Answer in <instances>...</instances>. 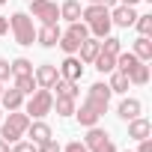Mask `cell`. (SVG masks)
Here are the masks:
<instances>
[{"label":"cell","mask_w":152,"mask_h":152,"mask_svg":"<svg viewBox=\"0 0 152 152\" xmlns=\"http://www.w3.org/2000/svg\"><path fill=\"white\" fill-rule=\"evenodd\" d=\"M0 152H9V143H6L3 137H0Z\"/></svg>","instance_id":"ab89813d"},{"label":"cell","mask_w":152,"mask_h":152,"mask_svg":"<svg viewBox=\"0 0 152 152\" xmlns=\"http://www.w3.org/2000/svg\"><path fill=\"white\" fill-rule=\"evenodd\" d=\"M51 90H57V96H66V99H78V81L57 78V84H54Z\"/></svg>","instance_id":"7402d4cb"},{"label":"cell","mask_w":152,"mask_h":152,"mask_svg":"<svg viewBox=\"0 0 152 152\" xmlns=\"http://www.w3.org/2000/svg\"><path fill=\"white\" fill-rule=\"evenodd\" d=\"M27 3H30V0H27Z\"/></svg>","instance_id":"ee69618b"},{"label":"cell","mask_w":152,"mask_h":152,"mask_svg":"<svg viewBox=\"0 0 152 152\" xmlns=\"http://www.w3.org/2000/svg\"><path fill=\"white\" fill-rule=\"evenodd\" d=\"M93 66H96L102 75H107V72H113L116 57H113V54H107V51H99V54H96V60H93Z\"/></svg>","instance_id":"603a6c76"},{"label":"cell","mask_w":152,"mask_h":152,"mask_svg":"<svg viewBox=\"0 0 152 152\" xmlns=\"http://www.w3.org/2000/svg\"><path fill=\"white\" fill-rule=\"evenodd\" d=\"M51 110H57V116H75V99L57 96V99H54V107H51Z\"/></svg>","instance_id":"cb8c5ba5"},{"label":"cell","mask_w":152,"mask_h":152,"mask_svg":"<svg viewBox=\"0 0 152 152\" xmlns=\"http://www.w3.org/2000/svg\"><path fill=\"white\" fill-rule=\"evenodd\" d=\"M81 12H84V9H81L78 0H66V3L60 6V18H66L69 24H72V21H81Z\"/></svg>","instance_id":"ffe728a7"},{"label":"cell","mask_w":152,"mask_h":152,"mask_svg":"<svg viewBox=\"0 0 152 152\" xmlns=\"http://www.w3.org/2000/svg\"><path fill=\"white\" fill-rule=\"evenodd\" d=\"M102 51V39H84L81 42V48H78V54H81V63H93L96 60V54Z\"/></svg>","instance_id":"e0dca14e"},{"label":"cell","mask_w":152,"mask_h":152,"mask_svg":"<svg viewBox=\"0 0 152 152\" xmlns=\"http://www.w3.org/2000/svg\"><path fill=\"white\" fill-rule=\"evenodd\" d=\"M51 107H54V93H51V90L36 87V93H30V102H27L24 113H27L30 119H42V116H48V113H51Z\"/></svg>","instance_id":"277c9868"},{"label":"cell","mask_w":152,"mask_h":152,"mask_svg":"<svg viewBox=\"0 0 152 152\" xmlns=\"http://www.w3.org/2000/svg\"><path fill=\"white\" fill-rule=\"evenodd\" d=\"M149 134H152V122H149V119H143V116L128 119V137H131V140H146Z\"/></svg>","instance_id":"4fadbf2b"},{"label":"cell","mask_w":152,"mask_h":152,"mask_svg":"<svg viewBox=\"0 0 152 152\" xmlns=\"http://www.w3.org/2000/svg\"><path fill=\"white\" fill-rule=\"evenodd\" d=\"M21 104H24V93H18L15 87L0 93V107L3 110H21Z\"/></svg>","instance_id":"9a60e30c"},{"label":"cell","mask_w":152,"mask_h":152,"mask_svg":"<svg viewBox=\"0 0 152 152\" xmlns=\"http://www.w3.org/2000/svg\"><path fill=\"white\" fill-rule=\"evenodd\" d=\"M3 122V128H0V137H3L6 143H15L27 134V125H30V116L24 110H9L6 119H0Z\"/></svg>","instance_id":"7a4b0ae2"},{"label":"cell","mask_w":152,"mask_h":152,"mask_svg":"<svg viewBox=\"0 0 152 152\" xmlns=\"http://www.w3.org/2000/svg\"><path fill=\"white\" fill-rule=\"evenodd\" d=\"M134 27H137L140 36H149L152 33V15H137L134 18Z\"/></svg>","instance_id":"f546056e"},{"label":"cell","mask_w":152,"mask_h":152,"mask_svg":"<svg viewBox=\"0 0 152 152\" xmlns=\"http://www.w3.org/2000/svg\"><path fill=\"white\" fill-rule=\"evenodd\" d=\"M36 152H60V143H57L54 137H48L45 143H39V146H36Z\"/></svg>","instance_id":"1f68e13d"},{"label":"cell","mask_w":152,"mask_h":152,"mask_svg":"<svg viewBox=\"0 0 152 152\" xmlns=\"http://www.w3.org/2000/svg\"><path fill=\"white\" fill-rule=\"evenodd\" d=\"M116 3H122V6H137L140 0H116Z\"/></svg>","instance_id":"f35d334b"},{"label":"cell","mask_w":152,"mask_h":152,"mask_svg":"<svg viewBox=\"0 0 152 152\" xmlns=\"http://www.w3.org/2000/svg\"><path fill=\"white\" fill-rule=\"evenodd\" d=\"M6 33H9V18L0 15V36H6Z\"/></svg>","instance_id":"8d00e7d4"},{"label":"cell","mask_w":152,"mask_h":152,"mask_svg":"<svg viewBox=\"0 0 152 152\" xmlns=\"http://www.w3.org/2000/svg\"><path fill=\"white\" fill-rule=\"evenodd\" d=\"M60 152H87V146H84L81 140H72V143H66V149H60Z\"/></svg>","instance_id":"e575fe53"},{"label":"cell","mask_w":152,"mask_h":152,"mask_svg":"<svg viewBox=\"0 0 152 152\" xmlns=\"http://www.w3.org/2000/svg\"><path fill=\"white\" fill-rule=\"evenodd\" d=\"M57 45H60V48H63V51H66V54H78V48H81V42H78V39H72V36H69V33H63V36H60V42H57Z\"/></svg>","instance_id":"f1b7e54d"},{"label":"cell","mask_w":152,"mask_h":152,"mask_svg":"<svg viewBox=\"0 0 152 152\" xmlns=\"http://www.w3.org/2000/svg\"><path fill=\"white\" fill-rule=\"evenodd\" d=\"M27 137H30V143H45L48 137H54L51 134V125L48 122H42V119H30V125H27Z\"/></svg>","instance_id":"7c38bea8"},{"label":"cell","mask_w":152,"mask_h":152,"mask_svg":"<svg viewBox=\"0 0 152 152\" xmlns=\"http://www.w3.org/2000/svg\"><path fill=\"white\" fill-rule=\"evenodd\" d=\"M66 33H69V36H72V39H78V42H84V39H87V36H90V27H87V24H84V21H72V24H69V30H66Z\"/></svg>","instance_id":"4316f807"},{"label":"cell","mask_w":152,"mask_h":152,"mask_svg":"<svg viewBox=\"0 0 152 152\" xmlns=\"http://www.w3.org/2000/svg\"><path fill=\"white\" fill-rule=\"evenodd\" d=\"M128 81H131L134 87H143V84H149V66H146V63H137V66L131 69V75H128Z\"/></svg>","instance_id":"d4e9b609"},{"label":"cell","mask_w":152,"mask_h":152,"mask_svg":"<svg viewBox=\"0 0 152 152\" xmlns=\"http://www.w3.org/2000/svg\"><path fill=\"white\" fill-rule=\"evenodd\" d=\"M0 93H3V84H0Z\"/></svg>","instance_id":"7bdbcfd3"},{"label":"cell","mask_w":152,"mask_h":152,"mask_svg":"<svg viewBox=\"0 0 152 152\" xmlns=\"http://www.w3.org/2000/svg\"><path fill=\"white\" fill-rule=\"evenodd\" d=\"M134 18H137L134 6H122V3H116L113 12H110V24H116V27H131Z\"/></svg>","instance_id":"30bf717a"},{"label":"cell","mask_w":152,"mask_h":152,"mask_svg":"<svg viewBox=\"0 0 152 152\" xmlns=\"http://www.w3.org/2000/svg\"><path fill=\"white\" fill-rule=\"evenodd\" d=\"M84 146H87V152H116V146H113L110 134H107L104 128H99V125L87 128V137H84Z\"/></svg>","instance_id":"5b68a950"},{"label":"cell","mask_w":152,"mask_h":152,"mask_svg":"<svg viewBox=\"0 0 152 152\" xmlns=\"http://www.w3.org/2000/svg\"><path fill=\"white\" fill-rule=\"evenodd\" d=\"M30 18H39L42 24H57L60 21V6L54 0H30Z\"/></svg>","instance_id":"8992f818"},{"label":"cell","mask_w":152,"mask_h":152,"mask_svg":"<svg viewBox=\"0 0 152 152\" xmlns=\"http://www.w3.org/2000/svg\"><path fill=\"white\" fill-rule=\"evenodd\" d=\"M110 96H113V93H110V87L99 81V84H93V87L87 90V99H84V102H87L90 107H96L99 113H104V110H107V104H110Z\"/></svg>","instance_id":"52a82bcc"},{"label":"cell","mask_w":152,"mask_h":152,"mask_svg":"<svg viewBox=\"0 0 152 152\" xmlns=\"http://www.w3.org/2000/svg\"><path fill=\"white\" fill-rule=\"evenodd\" d=\"M137 63H143V60H137L131 51H119V54H116V66H113V69H116V72H122V75H131V69H134Z\"/></svg>","instance_id":"ac0fdd59"},{"label":"cell","mask_w":152,"mask_h":152,"mask_svg":"<svg viewBox=\"0 0 152 152\" xmlns=\"http://www.w3.org/2000/svg\"><path fill=\"white\" fill-rule=\"evenodd\" d=\"M9 69H12V75H33V63H30L27 57L12 60V63H9Z\"/></svg>","instance_id":"83f0119b"},{"label":"cell","mask_w":152,"mask_h":152,"mask_svg":"<svg viewBox=\"0 0 152 152\" xmlns=\"http://www.w3.org/2000/svg\"><path fill=\"white\" fill-rule=\"evenodd\" d=\"M57 69H60V78H66V81H81L84 78V63H81V57H75V54H66V60Z\"/></svg>","instance_id":"ba28073f"},{"label":"cell","mask_w":152,"mask_h":152,"mask_svg":"<svg viewBox=\"0 0 152 152\" xmlns=\"http://www.w3.org/2000/svg\"><path fill=\"white\" fill-rule=\"evenodd\" d=\"M107 87H110V93H128V87H131V81H128V75H122V72H110V81H107Z\"/></svg>","instance_id":"44dd1931"},{"label":"cell","mask_w":152,"mask_h":152,"mask_svg":"<svg viewBox=\"0 0 152 152\" xmlns=\"http://www.w3.org/2000/svg\"><path fill=\"white\" fill-rule=\"evenodd\" d=\"M9 75H12L9 60H3V57H0V84H3V81H9Z\"/></svg>","instance_id":"836d02e7"},{"label":"cell","mask_w":152,"mask_h":152,"mask_svg":"<svg viewBox=\"0 0 152 152\" xmlns=\"http://www.w3.org/2000/svg\"><path fill=\"white\" fill-rule=\"evenodd\" d=\"M9 30H12L18 45H33L36 42V27H33V18L27 12H15L9 18Z\"/></svg>","instance_id":"3957f363"},{"label":"cell","mask_w":152,"mask_h":152,"mask_svg":"<svg viewBox=\"0 0 152 152\" xmlns=\"http://www.w3.org/2000/svg\"><path fill=\"white\" fill-rule=\"evenodd\" d=\"M87 3H102V6H116V0H87Z\"/></svg>","instance_id":"74e56055"},{"label":"cell","mask_w":152,"mask_h":152,"mask_svg":"<svg viewBox=\"0 0 152 152\" xmlns=\"http://www.w3.org/2000/svg\"><path fill=\"white\" fill-rule=\"evenodd\" d=\"M137 60H143V63H149L152 60V42H149V36H137L134 39V51H131Z\"/></svg>","instance_id":"d6986e66"},{"label":"cell","mask_w":152,"mask_h":152,"mask_svg":"<svg viewBox=\"0 0 152 152\" xmlns=\"http://www.w3.org/2000/svg\"><path fill=\"white\" fill-rule=\"evenodd\" d=\"M75 116H78V122H81L84 128H93V125H99V119H102V113H99L96 107H90L87 102H84L81 107H75Z\"/></svg>","instance_id":"5bb4252c"},{"label":"cell","mask_w":152,"mask_h":152,"mask_svg":"<svg viewBox=\"0 0 152 152\" xmlns=\"http://www.w3.org/2000/svg\"><path fill=\"white\" fill-rule=\"evenodd\" d=\"M33 78H36V87H42V90H51V87L57 84V78H60V69H57L54 63H42V66L33 72Z\"/></svg>","instance_id":"9c48e42d"},{"label":"cell","mask_w":152,"mask_h":152,"mask_svg":"<svg viewBox=\"0 0 152 152\" xmlns=\"http://www.w3.org/2000/svg\"><path fill=\"white\" fill-rule=\"evenodd\" d=\"M60 36H63V33H60L57 24H42V27L36 30V42H39L42 48H54V45L60 42Z\"/></svg>","instance_id":"8fae6325"},{"label":"cell","mask_w":152,"mask_h":152,"mask_svg":"<svg viewBox=\"0 0 152 152\" xmlns=\"http://www.w3.org/2000/svg\"><path fill=\"white\" fill-rule=\"evenodd\" d=\"M102 51H107V54H119L122 51V39H116V36H104V42H102Z\"/></svg>","instance_id":"4dcf8cb0"},{"label":"cell","mask_w":152,"mask_h":152,"mask_svg":"<svg viewBox=\"0 0 152 152\" xmlns=\"http://www.w3.org/2000/svg\"><path fill=\"white\" fill-rule=\"evenodd\" d=\"M0 119H3V107H0Z\"/></svg>","instance_id":"60d3db41"},{"label":"cell","mask_w":152,"mask_h":152,"mask_svg":"<svg viewBox=\"0 0 152 152\" xmlns=\"http://www.w3.org/2000/svg\"><path fill=\"white\" fill-rule=\"evenodd\" d=\"M9 152H36V143H30V140H15V146H12Z\"/></svg>","instance_id":"d6a6232c"},{"label":"cell","mask_w":152,"mask_h":152,"mask_svg":"<svg viewBox=\"0 0 152 152\" xmlns=\"http://www.w3.org/2000/svg\"><path fill=\"white\" fill-rule=\"evenodd\" d=\"M81 18H87L84 24L90 27V33L96 36V39H104V36H110V12H107V6H102V3H87V9L81 12Z\"/></svg>","instance_id":"6da1fadb"},{"label":"cell","mask_w":152,"mask_h":152,"mask_svg":"<svg viewBox=\"0 0 152 152\" xmlns=\"http://www.w3.org/2000/svg\"><path fill=\"white\" fill-rule=\"evenodd\" d=\"M3 3H6V0H0V6H3Z\"/></svg>","instance_id":"b9f144b4"},{"label":"cell","mask_w":152,"mask_h":152,"mask_svg":"<svg viewBox=\"0 0 152 152\" xmlns=\"http://www.w3.org/2000/svg\"><path fill=\"white\" fill-rule=\"evenodd\" d=\"M140 146H137V152H152V140L146 137V140H137Z\"/></svg>","instance_id":"d590c367"},{"label":"cell","mask_w":152,"mask_h":152,"mask_svg":"<svg viewBox=\"0 0 152 152\" xmlns=\"http://www.w3.org/2000/svg\"><path fill=\"white\" fill-rule=\"evenodd\" d=\"M15 90L24 93V96L36 93V78H33V75H15Z\"/></svg>","instance_id":"484cf974"},{"label":"cell","mask_w":152,"mask_h":152,"mask_svg":"<svg viewBox=\"0 0 152 152\" xmlns=\"http://www.w3.org/2000/svg\"><path fill=\"white\" fill-rule=\"evenodd\" d=\"M140 110H143V104H140V99H122L119 102V107H116V113H119V119H134V116H140Z\"/></svg>","instance_id":"2e32d148"}]
</instances>
